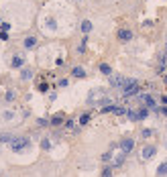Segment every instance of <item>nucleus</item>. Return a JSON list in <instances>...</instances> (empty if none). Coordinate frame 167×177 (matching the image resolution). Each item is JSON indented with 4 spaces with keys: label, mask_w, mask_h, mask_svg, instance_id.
I'll return each instance as SVG.
<instances>
[{
    "label": "nucleus",
    "mask_w": 167,
    "mask_h": 177,
    "mask_svg": "<svg viewBox=\"0 0 167 177\" xmlns=\"http://www.w3.org/2000/svg\"><path fill=\"white\" fill-rule=\"evenodd\" d=\"M0 29H2V31H8L10 25H8V23H0Z\"/></svg>",
    "instance_id": "cd10ccee"
},
{
    "label": "nucleus",
    "mask_w": 167,
    "mask_h": 177,
    "mask_svg": "<svg viewBox=\"0 0 167 177\" xmlns=\"http://www.w3.org/2000/svg\"><path fill=\"white\" fill-rule=\"evenodd\" d=\"M147 108H141V110H139V112H137V120H145V118H147Z\"/></svg>",
    "instance_id": "f3484780"
},
{
    "label": "nucleus",
    "mask_w": 167,
    "mask_h": 177,
    "mask_svg": "<svg viewBox=\"0 0 167 177\" xmlns=\"http://www.w3.org/2000/svg\"><path fill=\"white\" fill-rule=\"evenodd\" d=\"M124 82H126V78H122V75H110V86H114V88H118V90H122V86H124Z\"/></svg>",
    "instance_id": "7ed1b4c3"
},
{
    "label": "nucleus",
    "mask_w": 167,
    "mask_h": 177,
    "mask_svg": "<svg viewBox=\"0 0 167 177\" xmlns=\"http://www.w3.org/2000/svg\"><path fill=\"white\" fill-rule=\"evenodd\" d=\"M20 78L23 79H31L33 78V71H31V69H23V71H20Z\"/></svg>",
    "instance_id": "a211bd4d"
},
{
    "label": "nucleus",
    "mask_w": 167,
    "mask_h": 177,
    "mask_svg": "<svg viewBox=\"0 0 167 177\" xmlns=\"http://www.w3.org/2000/svg\"><path fill=\"white\" fill-rule=\"evenodd\" d=\"M118 39L122 41V43H128V41L133 39V33H131L128 29H120L118 31Z\"/></svg>",
    "instance_id": "0eeeda50"
},
{
    "label": "nucleus",
    "mask_w": 167,
    "mask_h": 177,
    "mask_svg": "<svg viewBox=\"0 0 167 177\" xmlns=\"http://www.w3.org/2000/svg\"><path fill=\"white\" fill-rule=\"evenodd\" d=\"M6 100H8V102L10 100H15V92H6Z\"/></svg>",
    "instance_id": "bb28decb"
},
{
    "label": "nucleus",
    "mask_w": 167,
    "mask_h": 177,
    "mask_svg": "<svg viewBox=\"0 0 167 177\" xmlns=\"http://www.w3.org/2000/svg\"><path fill=\"white\" fill-rule=\"evenodd\" d=\"M124 157H126V155H124V153L120 151V153L116 155V157L112 159V165H122V163H124Z\"/></svg>",
    "instance_id": "1a4fd4ad"
},
{
    "label": "nucleus",
    "mask_w": 167,
    "mask_h": 177,
    "mask_svg": "<svg viewBox=\"0 0 167 177\" xmlns=\"http://www.w3.org/2000/svg\"><path fill=\"white\" fill-rule=\"evenodd\" d=\"M41 147H43V149H45V151H47V149H49V147H51V143H49V141H47V138H45L43 143H41Z\"/></svg>",
    "instance_id": "a878e982"
},
{
    "label": "nucleus",
    "mask_w": 167,
    "mask_h": 177,
    "mask_svg": "<svg viewBox=\"0 0 167 177\" xmlns=\"http://www.w3.org/2000/svg\"><path fill=\"white\" fill-rule=\"evenodd\" d=\"M29 145H31V141L27 137H19V138H15V141L10 143V149H12L15 153H20V151H25Z\"/></svg>",
    "instance_id": "f03ea898"
},
{
    "label": "nucleus",
    "mask_w": 167,
    "mask_h": 177,
    "mask_svg": "<svg viewBox=\"0 0 167 177\" xmlns=\"http://www.w3.org/2000/svg\"><path fill=\"white\" fill-rule=\"evenodd\" d=\"M151 134H153V130H151V128H145V130H143V137H145V138H147V137H151Z\"/></svg>",
    "instance_id": "393cba45"
},
{
    "label": "nucleus",
    "mask_w": 167,
    "mask_h": 177,
    "mask_svg": "<svg viewBox=\"0 0 167 177\" xmlns=\"http://www.w3.org/2000/svg\"><path fill=\"white\" fill-rule=\"evenodd\" d=\"M102 177H112V169L106 167V169H104V173H102Z\"/></svg>",
    "instance_id": "5701e85b"
},
{
    "label": "nucleus",
    "mask_w": 167,
    "mask_h": 177,
    "mask_svg": "<svg viewBox=\"0 0 167 177\" xmlns=\"http://www.w3.org/2000/svg\"><path fill=\"white\" fill-rule=\"evenodd\" d=\"M47 90H49V88H47V84H41L39 86V92H47Z\"/></svg>",
    "instance_id": "c85d7f7f"
},
{
    "label": "nucleus",
    "mask_w": 167,
    "mask_h": 177,
    "mask_svg": "<svg viewBox=\"0 0 167 177\" xmlns=\"http://www.w3.org/2000/svg\"><path fill=\"white\" fill-rule=\"evenodd\" d=\"M23 63H25V57H23V55H15V57H12V61H10V65H12V67H23Z\"/></svg>",
    "instance_id": "6e6552de"
},
{
    "label": "nucleus",
    "mask_w": 167,
    "mask_h": 177,
    "mask_svg": "<svg viewBox=\"0 0 167 177\" xmlns=\"http://www.w3.org/2000/svg\"><path fill=\"white\" fill-rule=\"evenodd\" d=\"M61 122H63V116H61V114H57V116L51 118V124H53V126H59Z\"/></svg>",
    "instance_id": "4468645a"
},
{
    "label": "nucleus",
    "mask_w": 167,
    "mask_h": 177,
    "mask_svg": "<svg viewBox=\"0 0 167 177\" xmlns=\"http://www.w3.org/2000/svg\"><path fill=\"white\" fill-rule=\"evenodd\" d=\"M86 43H88V37H84V39H82V43H79V47H78V51H79V53H82V51L86 49Z\"/></svg>",
    "instance_id": "412c9836"
},
{
    "label": "nucleus",
    "mask_w": 167,
    "mask_h": 177,
    "mask_svg": "<svg viewBox=\"0 0 167 177\" xmlns=\"http://www.w3.org/2000/svg\"><path fill=\"white\" fill-rule=\"evenodd\" d=\"M133 147H135V141H133V138H124L122 143H120V151H122L124 155H128V153L133 151Z\"/></svg>",
    "instance_id": "39448f33"
},
{
    "label": "nucleus",
    "mask_w": 167,
    "mask_h": 177,
    "mask_svg": "<svg viewBox=\"0 0 167 177\" xmlns=\"http://www.w3.org/2000/svg\"><path fill=\"white\" fill-rule=\"evenodd\" d=\"M161 112H163V114H167V106H165V108H161Z\"/></svg>",
    "instance_id": "c756f323"
},
{
    "label": "nucleus",
    "mask_w": 167,
    "mask_h": 177,
    "mask_svg": "<svg viewBox=\"0 0 167 177\" xmlns=\"http://www.w3.org/2000/svg\"><path fill=\"white\" fill-rule=\"evenodd\" d=\"M139 100H141L143 104H147V108H151V110H155V108H157L155 100H153L151 96H149V94H141V96H139Z\"/></svg>",
    "instance_id": "20e7f679"
},
{
    "label": "nucleus",
    "mask_w": 167,
    "mask_h": 177,
    "mask_svg": "<svg viewBox=\"0 0 167 177\" xmlns=\"http://www.w3.org/2000/svg\"><path fill=\"white\" fill-rule=\"evenodd\" d=\"M120 92L124 94V98H128V96H135V94H139V82H137V79L126 78V82H124V86H122V90H120Z\"/></svg>",
    "instance_id": "f257e3e1"
},
{
    "label": "nucleus",
    "mask_w": 167,
    "mask_h": 177,
    "mask_svg": "<svg viewBox=\"0 0 167 177\" xmlns=\"http://www.w3.org/2000/svg\"><path fill=\"white\" fill-rule=\"evenodd\" d=\"M71 75H75V78H84L86 71H84V67H74V69H71Z\"/></svg>",
    "instance_id": "f8f14e48"
},
{
    "label": "nucleus",
    "mask_w": 167,
    "mask_h": 177,
    "mask_svg": "<svg viewBox=\"0 0 167 177\" xmlns=\"http://www.w3.org/2000/svg\"><path fill=\"white\" fill-rule=\"evenodd\" d=\"M37 124H39V126H47V124H49V120H45V118H39V120H37Z\"/></svg>",
    "instance_id": "b1692460"
},
{
    "label": "nucleus",
    "mask_w": 167,
    "mask_h": 177,
    "mask_svg": "<svg viewBox=\"0 0 167 177\" xmlns=\"http://www.w3.org/2000/svg\"><path fill=\"white\" fill-rule=\"evenodd\" d=\"M35 45H37V39H35V37H27L25 39V49H33Z\"/></svg>",
    "instance_id": "9d476101"
},
{
    "label": "nucleus",
    "mask_w": 167,
    "mask_h": 177,
    "mask_svg": "<svg viewBox=\"0 0 167 177\" xmlns=\"http://www.w3.org/2000/svg\"><path fill=\"white\" fill-rule=\"evenodd\" d=\"M0 118H2L4 122H8V120H12V118H15V112H10V110H8V112H2V116H0Z\"/></svg>",
    "instance_id": "2eb2a0df"
},
{
    "label": "nucleus",
    "mask_w": 167,
    "mask_h": 177,
    "mask_svg": "<svg viewBox=\"0 0 167 177\" xmlns=\"http://www.w3.org/2000/svg\"><path fill=\"white\" fill-rule=\"evenodd\" d=\"M114 112H116V114H120V116H122V114H126L128 110H126V108H122V106H114Z\"/></svg>",
    "instance_id": "aec40b11"
},
{
    "label": "nucleus",
    "mask_w": 167,
    "mask_h": 177,
    "mask_svg": "<svg viewBox=\"0 0 167 177\" xmlns=\"http://www.w3.org/2000/svg\"><path fill=\"white\" fill-rule=\"evenodd\" d=\"M12 141H15V137H12V134H2V137H0V143H12Z\"/></svg>",
    "instance_id": "dca6fc26"
},
{
    "label": "nucleus",
    "mask_w": 167,
    "mask_h": 177,
    "mask_svg": "<svg viewBox=\"0 0 167 177\" xmlns=\"http://www.w3.org/2000/svg\"><path fill=\"white\" fill-rule=\"evenodd\" d=\"M90 122V114H84L82 118H79V124H88Z\"/></svg>",
    "instance_id": "4be33fe9"
},
{
    "label": "nucleus",
    "mask_w": 167,
    "mask_h": 177,
    "mask_svg": "<svg viewBox=\"0 0 167 177\" xmlns=\"http://www.w3.org/2000/svg\"><path fill=\"white\" fill-rule=\"evenodd\" d=\"M157 175H167V163H163V165L157 167Z\"/></svg>",
    "instance_id": "6ab92c4d"
},
{
    "label": "nucleus",
    "mask_w": 167,
    "mask_h": 177,
    "mask_svg": "<svg viewBox=\"0 0 167 177\" xmlns=\"http://www.w3.org/2000/svg\"><path fill=\"white\" fill-rule=\"evenodd\" d=\"M100 71H102L104 75H108V78L112 75V69H110V65H108V63H102V65H100Z\"/></svg>",
    "instance_id": "9b49d317"
},
{
    "label": "nucleus",
    "mask_w": 167,
    "mask_h": 177,
    "mask_svg": "<svg viewBox=\"0 0 167 177\" xmlns=\"http://www.w3.org/2000/svg\"><path fill=\"white\" fill-rule=\"evenodd\" d=\"M155 153H157V149L153 147V145H147V147L143 149V153H141V155H143V159H145V161H149V159H151L153 155H155Z\"/></svg>",
    "instance_id": "423d86ee"
},
{
    "label": "nucleus",
    "mask_w": 167,
    "mask_h": 177,
    "mask_svg": "<svg viewBox=\"0 0 167 177\" xmlns=\"http://www.w3.org/2000/svg\"><path fill=\"white\" fill-rule=\"evenodd\" d=\"M92 23H90V20H84V23H82V31H84V33H86V35H88L90 33V31H92Z\"/></svg>",
    "instance_id": "ddd939ff"
}]
</instances>
